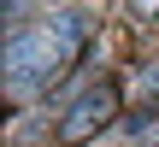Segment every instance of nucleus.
<instances>
[{
  "mask_svg": "<svg viewBox=\"0 0 159 147\" xmlns=\"http://www.w3.org/2000/svg\"><path fill=\"white\" fill-rule=\"evenodd\" d=\"M53 35L65 41V53H77V47L94 35V18H89V12H59V18H53Z\"/></svg>",
  "mask_w": 159,
  "mask_h": 147,
  "instance_id": "7ed1b4c3",
  "label": "nucleus"
},
{
  "mask_svg": "<svg viewBox=\"0 0 159 147\" xmlns=\"http://www.w3.org/2000/svg\"><path fill=\"white\" fill-rule=\"evenodd\" d=\"M65 41L53 35V24H35V29H12L6 41V88L12 94H30V88H47L53 71L65 65Z\"/></svg>",
  "mask_w": 159,
  "mask_h": 147,
  "instance_id": "f257e3e1",
  "label": "nucleus"
},
{
  "mask_svg": "<svg viewBox=\"0 0 159 147\" xmlns=\"http://www.w3.org/2000/svg\"><path fill=\"white\" fill-rule=\"evenodd\" d=\"M124 88L142 94V100H153V94H159V65H136V71L124 77Z\"/></svg>",
  "mask_w": 159,
  "mask_h": 147,
  "instance_id": "20e7f679",
  "label": "nucleus"
},
{
  "mask_svg": "<svg viewBox=\"0 0 159 147\" xmlns=\"http://www.w3.org/2000/svg\"><path fill=\"white\" fill-rule=\"evenodd\" d=\"M112 112H118V88L112 82H94L83 100H71V112L59 118V141L65 147H83L89 136H100L106 124H112Z\"/></svg>",
  "mask_w": 159,
  "mask_h": 147,
  "instance_id": "f03ea898",
  "label": "nucleus"
}]
</instances>
